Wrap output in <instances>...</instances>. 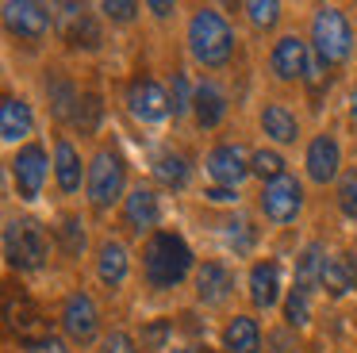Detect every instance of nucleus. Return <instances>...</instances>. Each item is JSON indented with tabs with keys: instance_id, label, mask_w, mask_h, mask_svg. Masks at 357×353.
Here are the masks:
<instances>
[{
	"instance_id": "3",
	"label": "nucleus",
	"mask_w": 357,
	"mask_h": 353,
	"mask_svg": "<svg viewBox=\"0 0 357 353\" xmlns=\"http://www.w3.org/2000/svg\"><path fill=\"white\" fill-rule=\"evenodd\" d=\"M311 38H315V54L326 66H338L349 58L354 50V35H349V23L338 8H319L315 20H311Z\"/></svg>"
},
{
	"instance_id": "7",
	"label": "nucleus",
	"mask_w": 357,
	"mask_h": 353,
	"mask_svg": "<svg viewBox=\"0 0 357 353\" xmlns=\"http://www.w3.org/2000/svg\"><path fill=\"white\" fill-rule=\"evenodd\" d=\"M300 204H303V188H300V181L288 176V173L277 176V181H269L261 192V211H265V219H273V223H292L296 211H300Z\"/></svg>"
},
{
	"instance_id": "23",
	"label": "nucleus",
	"mask_w": 357,
	"mask_h": 353,
	"mask_svg": "<svg viewBox=\"0 0 357 353\" xmlns=\"http://www.w3.org/2000/svg\"><path fill=\"white\" fill-rule=\"evenodd\" d=\"M47 92H50V112H54L58 119H70V115H77L73 107L81 104V96H77V89H73V81H70V77H62V73H50V81H47Z\"/></svg>"
},
{
	"instance_id": "25",
	"label": "nucleus",
	"mask_w": 357,
	"mask_h": 353,
	"mask_svg": "<svg viewBox=\"0 0 357 353\" xmlns=\"http://www.w3.org/2000/svg\"><path fill=\"white\" fill-rule=\"evenodd\" d=\"M261 127L269 138H277V142H296V135H300V127H296V115L288 112L284 104H269L261 112Z\"/></svg>"
},
{
	"instance_id": "10",
	"label": "nucleus",
	"mask_w": 357,
	"mask_h": 353,
	"mask_svg": "<svg viewBox=\"0 0 357 353\" xmlns=\"http://www.w3.org/2000/svg\"><path fill=\"white\" fill-rule=\"evenodd\" d=\"M96 303L85 296V292H73L70 299H66V307H62V326H66V334L73 338V342H93L96 338Z\"/></svg>"
},
{
	"instance_id": "17",
	"label": "nucleus",
	"mask_w": 357,
	"mask_h": 353,
	"mask_svg": "<svg viewBox=\"0 0 357 353\" xmlns=\"http://www.w3.org/2000/svg\"><path fill=\"white\" fill-rule=\"evenodd\" d=\"M31 127H35L31 107H27L24 100H16V96H4V104H0V135H4V142H20V138H27Z\"/></svg>"
},
{
	"instance_id": "18",
	"label": "nucleus",
	"mask_w": 357,
	"mask_h": 353,
	"mask_svg": "<svg viewBox=\"0 0 357 353\" xmlns=\"http://www.w3.org/2000/svg\"><path fill=\"white\" fill-rule=\"evenodd\" d=\"M223 350L227 353H257L261 350V330L250 315H234L223 330Z\"/></svg>"
},
{
	"instance_id": "36",
	"label": "nucleus",
	"mask_w": 357,
	"mask_h": 353,
	"mask_svg": "<svg viewBox=\"0 0 357 353\" xmlns=\"http://www.w3.org/2000/svg\"><path fill=\"white\" fill-rule=\"evenodd\" d=\"M135 12H139V4H131V0H108L104 4L108 20H135Z\"/></svg>"
},
{
	"instance_id": "42",
	"label": "nucleus",
	"mask_w": 357,
	"mask_h": 353,
	"mask_svg": "<svg viewBox=\"0 0 357 353\" xmlns=\"http://www.w3.org/2000/svg\"><path fill=\"white\" fill-rule=\"evenodd\" d=\"M150 12H154V15H169L173 8H169V4H162V0H154V4H150Z\"/></svg>"
},
{
	"instance_id": "15",
	"label": "nucleus",
	"mask_w": 357,
	"mask_h": 353,
	"mask_svg": "<svg viewBox=\"0 0 357 353\" xmlns=\"http://www.w3.org/2000/svg\"><path fill=\"white\" fill-rule=\"evenodd\" d=\"M323 284L331 296H346V292H354L357 288V261H354V253H334V257H326V265H323Z\"/></svg>"
},
{
	"instance_id": "31",
	"label": "nucleus",
	"mask_w": 357,
	"mask_h": 353,
	"mask_svg": "<svg viewBox=\"0 0 357 353\" xmlns=\"http://www.w3.org/2000/svg\"><path fill=\"white\" fill-rule=\"evenodd\" d=\"M58 238H62V250L70 253V257H77V253L85 250V230H81L77 219H62V227H58Z\"/></svg>"
},
{
	"instance_id": "13",
	"label": "nucleus",
	"mask_w": 357,
	"mask_h": 353,
	"mask_svg": "<svg viewBox=\"0 0 357 353\" xmlns=\"http://www.w3.org/2000/svg\"><path fill=\"white\" fill-rule=\"evenodd\" d=\"M338 165H342V150H338V142H334L331 135L311 138V146H307V173H311V181H319V184L334 181Z\"/></svg>"
},
{
	"instance_id": "8",
	"label": "nucleus",
	"mask_w": 357,
	"mask_h": 353,
	"mask_svg": "<svg viewBox=\"0 0 357 353\" xmlns=\"http://www.w3.org/2000/svg\"><path fill=\"white\" fill-rule=\"evenodd\" d=\"M12 176H16V188L24 200H35L43 192V181H47V150L39 142L24 146L12 161Z\"/></svg>"
},
{
	"instance_id": "20",
	"label": "nucleus",
	"mask_w": 357,
	"mask_h": 353,
	"mask_svg": "<svg viewBox=\"0 0 357 353\" xmlns=\"http://www.w3.org/2000/svg\"><path fill=\"white\" fill-rule=\"evenodd\" d=\"M192 107H196V123L200 127H219V119L227 115V100H223V92L215 89V84H200L196 89V96H192Z\"/></svg>"
},
{
	"instance_id": "38",
	"label": "nucleus",
	"mask_w": 357,
	"mask_h": 353,
	"mask_svg": "<svg viewBox=\"0 0 357 353\" xmlns=\"http://www.w3.org/2000/svg\"><path fill=\"white\" fill-rule=\"evenodd\" d=\"M100 353H135V345H131V338H127V334H119V330H116V334L104 338V350Z\"/></svg>"
},
{
	"instance_id": "40",
	"label": "nucleus",
	"mask_w": 357,
	"mask_h": 353,
	"mask_svg": "<svg viewBox=\"0 0 357 353\" xmlns=\"http://www.w3.org/2000/svg\"><path fill=\"white\" fill-rule=\"evenodd\" d=\"M269 345H273L277 353H292V350H296V342L284 334V330H277V334H269Z\"/></svg>"
},
{
	"instance_id": "5",
	"label": "nucleus",
	"mask_w": 357,
	"mask_h": 353,
	"mask_svg": "<svg viewBox=\"0 0 357 353\" xmlns=\"http://www.w3.org/2000/svg\"><path fill=\"white\" fill-rule=\"evenodd\" d=\"M119 192H123V161H119V153L100 150L89 165V200L96 207H112Z\"/></svg>"
},
{
	"instance_id": "44",
	"label": "nucleus",
	"mask_w": 357,
	"mask_h": 353,
	"mask_svg": "<svg viewBox=\"0 0 357 353\" xmlns=\"http://www.w3.org/2000/svg\"><path fill=\"white\" fill-rule=\"evenodd\" d=\"M354 115H357V92H354Z\"/></svg>"
},
{
	"instance_id": "24",
	"label": "nucleus",
	"mask_w": 357,
	"mask_h": 353,
	"mask_svg": "<svg viewBox=\"0 0 357 353\" xmlns=\"http://www.w3.org/2000/svg\"><path fill=\"white\" fill-rule=\"evenodd\" d=\"M70 12V27H66V38H70V46H85V50H96L100 46V27H96L93 15H85L81 8H66Z\"/></svg>"
},
{
	"instance_id": "12",
	"label": "nucleus",
	"mask_w": 357,
	"mask_h": 353,
	"mask_svg": "<svg viewBox=\"0 0 357 353\" xmlns=\"http://www.w3.org/2000/svg\"><path fill=\"white\" fill-rule=\"evenodd\" d=\"M307 46L300 43L296 35H284L277 46H273V54H269V66H273V73L280 77V81H296V77H307Z\"/></svg>"
},
{
	"instance_id": "26",
	"label": "nucleus",
	"mask_w": 357,
	"mask_h": 353,
	"mask_svg": "<svg viewBox=\"0 0 357 353\" xmlns=\"http://www.w3.org/2000/svg\"><path fill=\"white\" fill-rule=\"evenodd\" d=\"M323 265H326L323 246H319V242H311L307 250L300 253V265H296V288L311 292V284H315V280H323Z\"/></svg>"
},
{
	"instance_id": "21",
	"label": "nucleus",
	"mask_w": 357,
	"mask_h": 353,
	"mask_svg": "<svg viewBox=\"0 0 357 353\" xmlns=\"http://www.w3.org/2000/svg\"><path fill=\"white\" fill-rule=\"evenodd\" d=\"M96 273L108 288H119L127 280V250L119 242H104L100 246V257H96Z\"/></svg>"
},
{
	"instance_id": "1",
	"label": "nucleus",
	"mask_w": 357,
	"mask_h": 353,
	"mask_svg": "<svg viewBox=\"0 0 357 353\" xmlns=\"http://www.w3.org/2000/svg\"><path fill=\"white\" fill-rule=\"evenodd\" d=\"M142 269H146V280L154 288H173L188 276L192 269V250L185 246V238L173 234V230H158L150 234L146 253H142Z\"/></svg>"
},
{
	"instance_id": "9",
	"label": "nucleus",
	"mask_w": 357,
	"mask_h": 353,
	"mask_svg": "<svg viewBox=\"0 0 357 353\" xmlns=\"http://www.w3.org/2000/svg\"><path fill=\"white\" fill-rule=\"evenodd\" d=\"M4 23L16 38H43L50 31V12L43 4H31V0H8Z\"/></svg>"
},
{
	"instance_id": "6",
	"label": "nucleus",
	"mask_w": 357,
	"mask_h": 353,
	"mask_svg": "<svg viewBox=\"0 0 357 353\" xmlns=\"http://www.w3.org/2000/svg\"><path fill=\"white\" fill-rule=\"evenodd\" d=\"M127 107H131L135 119L142 123H162L165 115L173 112V100L165 96V89L154 81V77H135L131 89H127Z\"/></svg>"
},
{
	"instance_id": "35",
	"label": "nucleus",
	"mask_w": 357,
	"mask_h": 353,
	"mask_svg": "<svg viewBox=\"0 0 357 353\" xmlns=\"http://www.w3.org/2000/svg\"><path fill=\"white\" fill-rule=\"evenodd\" d=\"M227 242H231L238 253H246L250 246H254V230H250V223L246 219H234L231 230H227Z\"/></svg>"
},
{
	"instance_id": "29",
	"label": "nucleus",
	"mask_w": 357,
	"mask_h": 353,
	"mask_svg": "<svg viewBox=\"0 0 357 353\" xmlns=\"http://www.w3.org/2000/svg\"><path fill=\"white\" fill-rule=\"evenodd\" d=\"M311 292H303V288H292L288 292V303H284V319L292 322V326H303V322L311 319Z\"/></svg>"
},
{
	"instance_id": "28",
	"label": "nucleus",
	"mask_w": 357,
	"mask_h": 353,
	"mask_svg": "<svg viewBox=\"0 0 357 353\" xmlns=\"http://www.w3.org/2000/svg\"><path fill=\"white\" fill-rule=\"evenodd\" d=\"M250 169H254L257 176H265V184L277 181V176H284V161H280L277 150H257L254 158H250Z\"/></svg>"
},
{
	"instance_id": "14",
	"label": "nucleus",
	"mask_w": 357,
	"mask_h": 353,
	"mask_svg": "<svg viewBox=\"0 0 357 353\" xmlns=\"http://www.w3.org/2000/svg\"><path fill=\"white\" fill-rule=\"evenodd\" d=\"M277 296H280V265L277 261H257L250 269V299H254V307L269 311L277 303Z\"/></svg>"
},
{
	"instance_id": "30",
	"label": "nucleus",
	"mask_w": 357,
	"mask_h": 353,
	"mask_svg": "<svg viewBox=\"0 0 357 353\" xmlns=\"http://www.w3.org/2000/svg\"><path fill=\"white\" fill-rule=\"evenodd\" d=\"M100 112H104L100 96H93V92H89V96H81L77 115H73V119H77L81 130H96V127H100Z\"/></svg>"
},
{
	"instance_id": "43",
	"label": "nucleus",
	"mask_w": 357,
	"mask_h": 353,
	"mask_svg": "<svg viewBox=\"0 0 357 353\" xmlns=\"http://www.w3.org/2000/svg\"><path fill=\"white\" fill-rule=\"evenodd\" d=\"M173 353H200V350H192V345H188V350H173Z\"/></svg>"
},
{
	"instance_id": "27",
	"label": "nucleus",
	"mask_w": 357,
	"mask_h": 353,
	"mask_svg": "<svg viewBox=\"0 0 357 353\" xmlns=\"http://www.w3.org/2000/svg\"><path fill=\"white\" fill-rule=\"evenodd\" d=\"M154 176L165 184V188H181V184L188 181V165L181 153H162V158L154 161Z\"/></svg>"
},
{
	"instance_id": "2",
	"label": "nucleus",
	"mask_w": 357,
	"mask_h": 353,
	"mask_svg": "<svg viewBox=\"0 0 357 353\" xmlns=\"http://www.w3.org/2000/svg\"><path fill=\"white\" fill-rule=\"evenodd\" d=\"M231 46H234V35L231 27H227V20L219 12H196L192 23H188V50H192V58L200 61V66H227V58H231Z\"/></svg>"
},
{
	"instance_id": "37",
	"label": "nucleus",
	"mask_w": 357,
	"mask_h": 353,
	"mask_svg": "<svg viewBox=\"0 0 357 353\" xmlns=\"http://www.w3.org/2000/svg\"><path fill=\"white\" fill-rule=\"evenodd\" d=\"M27 353H70L66 350V342H58V338H35V342H27Z\"/></svg>"
},
{
	"instance_id": "19",
	"label": "nucleus",
	"mask_w": 357,
	"mask_h": 353,
	"mask_svg": "<svg viewBox=\"0 0 357 353\" xmlns=\"http://www.w3.org/2000/svg\"><path fill=\"white\" fill-rule=\"evenodd\" d=\"M158 219H162V207H158V196L150 188H135L131 196H127V223H131V230H154Z\"/></svg>"
},
{
	"instance_id": "33",
	"label": "nucleus",
	"mask_w": 357,
	"mask_h": 353,
	"mask_svg": "<svg viewBox=\"0 0 357 353\" xmlns=\"http://www.w3.org/2000/svg\"><path fill=\"white\" fill-rule=\"evenodd\" d=\"M338 207H342V215H346V219H357V169L342 176V184H338Z\"/></svg>"
},
{
	"instance_id": "4",
	"label": "nucleus",
	"mask_w": 357,
	"mask_h": 353,
	"mask_svg": "<svg viewBox=\"0 0 357 353\" xmlns=\"http://www.w3.org/2000/svg\"><path fill=\"white\" fill-rule=\"evenodd\" d=\"M4 257H8L12 269H39L43 257H47V234L35 219H24V223H8L4 230Z\"/></svg>"
},
{
	"instance_id": "39",
	"label": "nucleus",
	"mask_w": 357,
	"mask_h": 353,
	"mask_svg": "<svg viewBox=\"0 0 357 353\" xmlns=\"http://www.w3.org/2000/svg\"><path fill=\"white\" fill-rule=\"evenodd\" d=\"M185 107H188V81L177 77V81H173V115H181Z\"/></svg>"
},
{
	"instance_id": "34",
	"label": "nucleus",
	"mask_w": 357,
	"mask_h": 353,
	"mask_svg": "<svg viewBox=\"0 0 357 353\" xmlns=\"http://www.w3.org/2000/svg\"><path fill=\"white\" fill-rule=\"evenodd\" d=\"M169 330H173V322H165V319L150 322V326L142 330V350H162L165 338H169Z\"/></svg>"
},
{
	"instance_id": "22",
	"label": "nucleus",
	"mask_w": 357,
	"mask_h": 353,
	"mask_svg": "<svg viewBox=\"0 0 357 353\" xmlns=\"http://www.w3.org/2000/svg\"><path fill=\"white\" fill-rule=\"evenodd\" d=\"M54 173H58V188L62 192H77L81 188V158L66 138L54 146Z\"/></svg>"
},
{
	"instance_id": "11",
	"label": "nucleus",
	"mask_w": 357,
	"mask_h": 353,
	"mask_svg": "<svg viewBox=\"0 0 357 353\" xmlns=\"http://www.w3.org/2000/svg\"><path fill=\"white\" fill-rule=\"evenodd\" d=\"M208 173H211V181H219V188H238L254 169L246 165L238 146H215L208 153Z\"/></svg>"
},
{
	"instance_id": "41",
	"label": "nucleus",
	"mask_w": 357,
	"mask_h": 353,
	"mask_svg": "<svg viewBox=\"0 0 357 353\" xmlns=\"http://www.w3.org/2000/svg\"><path fill=\"white\" fill-rule=\"evenodd\" d=\"M208 200H215V204H227V200H234V188H208Z\"/></svg>"
},
{
	"instance_id": "32",
	"label": "nucleus",
	"mask_w": 357,
	"mask_h": 353,
	"mask_svg": "<svg viewBox=\"0 0 357 353\" xmlns=\"http://www.w3.org/2000/svg\"><path fill=\"white\" fill-rule=\"evenodd\" d=\"M246 12H250V20H254V27H273V23L280 20V4H277V0H250Z\"/></svg>"
},
{
	"instance_id": "16",
	"label": "nucleus",
	"mask_w": 357,
	"mask_h": 353,
	"mask_svg": "<svg viewBox=\"0 0 357 353\" xmlns=\"http://www.w3.org/2000/svg\"><path fill=\"white\" fill-rule=\"evenodd\" d=\"M196 296H200L204 303H223V299L231 296V273H227V265L204 261L200 273H196Z\"/></svg>"
}]
</instances>
